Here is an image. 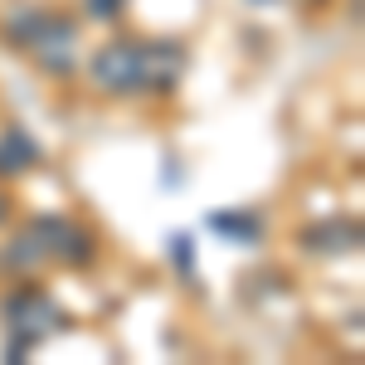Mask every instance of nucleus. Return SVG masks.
<instances>
[{"mask_svg":"<svg viewBox=\"0 0 365 365\" xmlns=\"http://www.w3.org/2000/svg\"><path fill=\"white\" fill-rule=\"evenodd\" d=\"M98 83L108 93H132V88L146 83V49H132V44H113L98 58Z\"/></svg>","mask_w":365,"mask_h":365,"instance_id":"obj_1","label":"nucleus"},{"mask_svg":"<svg viewBox=\"0 0 365 365\" xmlns=\"http://www.w3.org/2000/svg\"><path fill=\"white\" fill-rule=\"evenodd\" d=\"M0 161H5L0 170H25L29 161H34V146H25V137H20V132H10V137H5V146H0Z\"/></svg>","mask_w":365,"mask_h":365,"instance_id":"obj_2","label":"nucleus"}]
</instances>
